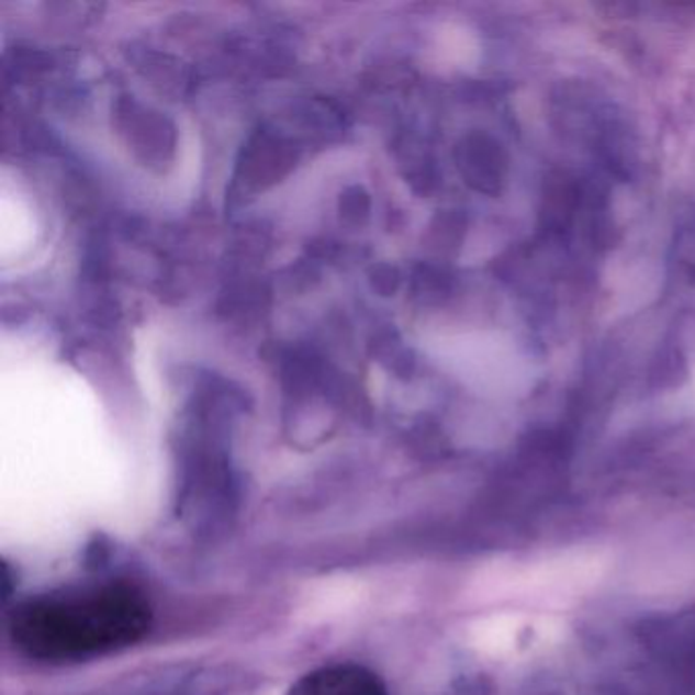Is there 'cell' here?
Masks as SVG:
<instances>
[{"instance_id": "cell-8", "label": "cell", "mask_w": 695, "mask_h": 695, "mask_svg": "<svg viewBox=\"0 0 695 695\" xmlns=\"http://www.w3.org/2000/svg\"><path fill=\"white\" fill-rule=\"evenodd\" d=\"M449 285H451L449 273L437 266L423 264L412 273V294L414 299L423 300V302H433L445 296L449 292Z\"/></svg>"}, {"instance_id": "cell-7", "label": "cell", "mask_w": 695, "mask_h": 695, "mask_svg": "<svg viewBox=\"0 0 695 695\" xmlns=\"http://www.w3.org/2000/svg\"><path fill=\"white\" fill-rule=\"evenodd\" d=\"M143 61H139V70L145 76H149L152 80H156V85L176 86L182 90V86L188 82V76L182 70V64L178 59L157 52H143Z\"/></svg>"}, {"instance_id": "cell-2", "label": "cell", "mask_w": 695, "mask_h": 695, "mask_svg": "<svg viewBox=\"0 0 695 695\" xmlns=\"http://www.w3.org/2000/svg\"><path fill=\"white\" fill-rule=\"evenodd\" d=\"M114 127L127 142L133 156L152 170H164L176 152V127L159 111L133 97H121L113 107Z\"/></svg>"}, {"instance_id": "cell-9", "label": "cell", "mask_w": 695, "mask_h": 695, "mask_svg": "<svg viewBox=\"0 0 695 695\" xmlns=\"http://www.w3.org/2000/svg\"><path fill=\"white\" fill-rule=\"evenodd\" d=\"M371 200L361 186L347 188L339 199V213L345 223L349 225H361L369 216Z\"/></svg>"}, {"instance_id": "cell-10", "label": "cell", "mask_w": 695, "mask_h": 695, "mask_svg": "<svg viewBox=\"0 0 695 695\" xmlns=\"http://www.w3.org/2000/svg\"><path fill=\"white\" fill-rule=\"evenodd\" d=\"M369 284L382 296H394L400 288V271L390 264H378L369 270Z\"/></svg>"}, {"instance_id": "cell-4", "label": "cell", "mask_w": 695, "mask_h": 695, "mask_svg": "<svg viewBox=\"0 0 695 695\" xmlns=\"http://www.w3.org/2000/svg\"><path fill=\"white\" fill-rule=\"evenodd\" d=\"M288 695H388V690L368 668L337 663L306 673L290 687Z\"/></svg>"}, {"instance_id": "cell-3", "label": "cell", "mask_w": 695, "mask_h": 695, "mask_svg": "<svg viewBox=\"0 0 695 695\" xmlns=\"http://www.w3.org/2000/svg\"><path fill=\"white\" fill-rule=\"evenodd\" d=\"M299 152L276 131H259L243 147L239 161V182L251 190H264L284 178L294 168Z\"/></svg>"}, {"instance_id": "cell-5", "label": "cell", "mask_w": 695, "mask_h": 695, "mask_svg": "<svg viewBox=\"0 0 695 695\" xmlns=\"http://www.w3.org/2000/svg\"><path fill=\"white\" fill-rule=\"evenodd\" d=\"M455 159L471 188L485 194H496L506 173V157L497 143L483 135H469L459 143Z\"/></svg>"}, {"instance_id": "cell-1", "label": "cell", "mask_w": 695, "mask_h": 695, "mask_svg": "<svg viewBox=\"0 0 695 695\" xmlns=\"http://www.w3.org/2000/svg\"><path fill=\"white\" fill-rule=\"evenodd\" d=\"M154 610L128 582L86 585L31 597L9 612L7 632L19 653L45 663L82 661L131 647L149 632Z\"/></svg>"}, {"instance_id": "cell-6", "label": "cell", "mask_w": 695, "mask_h": 695, "mask_svg": "<svg viewBox=\"0 0 695 695\" xmlns=\"http://www.w3.org/2000/svg\"><path fill=\"white\" fill-rule=\"evenodd\" d=\"M371 357L397 378H408L414 369L412 351L394 330H383L369 345Z\"/></svg>"}]
</instances>
